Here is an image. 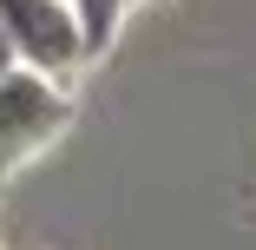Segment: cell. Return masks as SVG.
<instances>
[{
	"instance_id": "6da1fadb",
	"label": "cell",
	"mask_w": 256,
	"mask_h": 250,
	"mask_svg": "<svg viewBox=\"0 0 256 250\" xmlns=\"http://www.w3.org/2000/svg\"><path fill=\"white\" fill-rule=\"evenodd\" d=\"M0 33H7L20 73L66 86L86 66V40H79V20L66 0H0Z\"/></svg>"
},
{
	"instance_id": "7a4b0ae2",
	"label": "cell",
	"mask_w": 256,
	"mask_h": 250,
	"mask_svg": "<svg viewBox=\"0 0 256 250\" xmlns=\"http://www.w3.org/2000/svg\"><path fill=\"white\" fill-rule=\"evenodd\" d=\"M72 119V99L60 79H40V73H14L0 86V178H14L26 158H40Z\"/></svg>"
},
{
	"instance_id": "3957f363",
	"label": "cell",
	"mask_w": 256,
	"mask_h": 250,
	"mask_svg": "<svg viewBox=\"0 0 256 250\" xmlns=\"http://www.w3.org/2000/svg\"><path fill=\"white\" fill-rule=\"evenodd\" d=\"M66 7H72V20H79L86 60H98V53H112V40H118V27H125V7H132V0H66Z\"/></svg>"
},
{
	"instance_id": "277c9868",
	"label": "cell",
	"mask_w": 256,
	"mask_h": 250,
	"mask_svg": "<svg viewBox=\"0 0 256 250\" xmlns=\"http://www.w3.org/2000/svg\"><path fill=\"white\" fill-rule=\"evenodd\" d=\"M14 73H20V60H14V46H7V33H0V86H7Z\"/></svg>"
}]
</instances>
